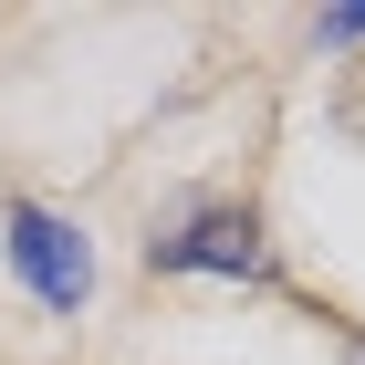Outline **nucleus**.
Returning <instances> with one entry per match:
<instances>
[{
	"instance_id": "f257e3e1",
	"label": "nucleus",
	"mask_w": 365,
	"mask_h": 365,
	"mask_svg": "<svg viewBox=\"0 0 365 365\" xmlns=\"http://www.w3.org/2000/svg\"><path fill=\"white\" fill-rule=\"evenodd\" d=\"M11 261H21V282H31L53 313H73V303L94 292V251H84V230L53 220V209H11Z\"/></svg>"
},
{
	"instance_id": "f03ea898",
	"label": "nucleus",
	"mask_w": 365,
	"mask_h": 365,
	"mask_svg": "<svg viewBox=\"0 0 365 365\" xmlns=\"http://www.w3.org/2000/svg\"><path fill=\"white\" fill-rule=\"evenodd\" d=\"M146 251H157V272H261V230H251V209H209L178 240H146Z\"/></svg>"
},
{
	"instance_id": "7ed1b4c3",
	"label": "nucleus",
	"mask_w": 365,
	"mask_h": 365,
	"mask_svg": "<svg viewBox=\"0 0 365 365\" xmlns=\"http://www.w3.org/2000/svg\"><path fill=\"white\" fill-rule=\"evenodd\" d=\"M313 31H324V42H365V11H324Z\"/></svg>"
},
{
	"instance_id": "20e7f679",
	"label": "nucleus",
	"mask_w": 365,
	"mask_h": 365,
	"mask_svg": "<svg viewBox=\"0 0 365 365\" xmlns=\"http://www.w3.org/2000/svg\"><path fill=\"white\" fill-rule=\"evenodd\" d=\"M355 365H365V355H355Z\"/></svg>"
}]
</instances>
